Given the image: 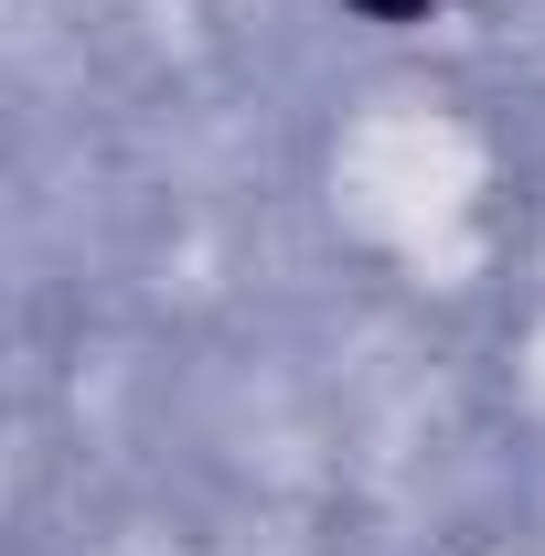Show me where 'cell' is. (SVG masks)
<instances>
[{"mask_svg":"<svg viewBox=\"0 0 545 556\" xmlns=\"http://www.w3.org/2000/svg\"><path fill=\"white\" fill-rule=\"evenodd\" d=\"M375 11H417V0H375Z\"/></svg>","mask_w":545,"mask_h":556,"instance_id":"6da1fadb","label":"cell"}]
</instances>
